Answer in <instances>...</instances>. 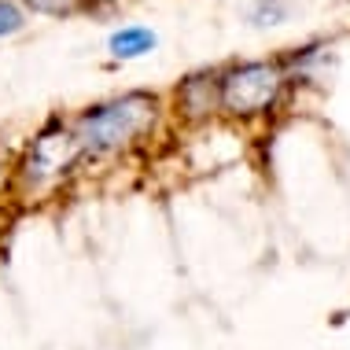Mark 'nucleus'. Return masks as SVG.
I'll use <instances>...</instances> for the list:
<instances>
[{"mask_svg": "<svg viewBox=\"0 0 350 350\" xmlns=\"http://www.w3.org/2000/svg\"><path fill=\"white\" fill-rule=\"evenodd\" d=\"M33 12H44V15H63L74 8V0H26Z\"/></svg>", "mask_w": 350, "mask_h": 350, "instance_id": "obj_7", "label": "nucleus"}, {"mask_svg": "<svg viewBox=\"0 0 350 350\" xmlns=\"http://www.w3.org/2000/svg\"><path fill=\"white\" fill-rule=\"evenodd\" d=\"M159 44V37L148 30V26H122V30H115L107 37V52L115 55V59H137V55L151 52Z\"/></svg>", "mask_w": 350, "mask_h": 350, "instance_id": "obj_4", "label": "nucleus"}, {"mask_svg": "<svg viewBox=\"0 0 350 350\" xmlns=\"http://www.w3.org/2000/svg\"><path fill=\"white\" fill-rule=\"evenodd\" d=\"M159 103L148 92H126V96H115L107 103H96L78 118L74 126V140H78L81 155H107V151H118L144 133V129L155 122Z\"/></svg>", "mask_w": 350, "mask_h": 350, "instance_id": "obj_1", "label": "nucleus"}, {"mask_svg": "<svg viewBox=\"0 0 350 350\" xmlns=\"http://www.w3.org/2000/svg\"><path fill=\"white\" fill-rule=\"evenodd\" d=\"M288 15H291V0H254L251 4L254 26H280Z\"/></svg>", "mask_w": 350, "mask_h": 350, "instance_id": "obj_5", "label": "nucleus"}, {"mask_svg": "<svg viewBox=\"0 0 350 350\" xmlns=\"http://www.w3.org/2000/svg\"><path fill=\"white\" fill-rule=\"evenodd\" d=\"M78 159H81V148H78V140H74V133H67L59 122H49V126L37 133L30 151H26L23 177H26V185L55 181V177H63Z\"/></svg>", "mask_w": 350, "mask_h": 350, "instance_id": "obj_3", "label": "nucleus"}, {"mask_svg": "<svg viewBox=\"0 0 350 350\" xmlns=\"http://www.w3.org/2000/svg\"><path fill=\"white\" fill-rule=\"evenodd\" d=\"M26 26V15L15 0H0V37H12Z\"/></svg>", "mask_w": 350, "mask_h": 350, "instance_id": "obj_6", "label": "nucleus"}, {"mask_svg": "<svg viewBox=\"0 0 350 350\" xmlns=\"http://www.w3.org/2000/svg\"><path fill=\"white\" fill-rule=\"evenodd\" d=\"M284 74L277 63H240L217 78V103L232 115H258L277 103Z\"/></svg>", "mask_w": 350, "mask_h": 350, "instance_id": "obj_2", "label": "nucleus"}]
</instances>
